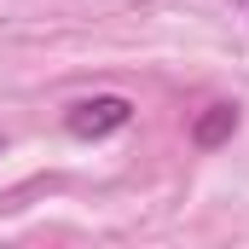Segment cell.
<instances>
[{
    "label": "cell",
    "mask_w": 249,
    "mask_h": 249,
    "mask_svg": "<svg viewBox=\"0 0 249 249\" xmlns=\"http://www.w3.org/2000/svg\"><path fill=\"white\" fill-rule=\"evenodd\" d=\"M238 127H244V110H238V105H226V99H220V105H203V116L191 122V145H197V151H220Z\"/></svg>",
    "instance_id": "cell-2"
},
{
    "label": "cell",
    "mask_w": 249,
    "mask_h": 249,
    "mask_svg": "<svg viewBox=\"0 0 249 249\" xmlns=\"http://www.w3.org/2000/svg\"><path fill=\"white\" fill-rule=\"evenodd\" d=\"M0 151H6V139H0Z\"/></svg>",
    "instance_id": "cell-3"
},
{
    "label": "cell",
    "mask_w": 249,
    "mask_h": 249,
    "mask_svg": "<svg viewBox=\"0 0 249 249\" xmlns=\"http://www.w3.org/2000/svg\"><path fill=\"white\" fill-rule=\"evenodd\" d=\"M133 122V99L122 93H93V99H75L64 110V133L70 139H110Z\"/></svg>",
    "instance_id": "cell-1"
}]
</instances>
